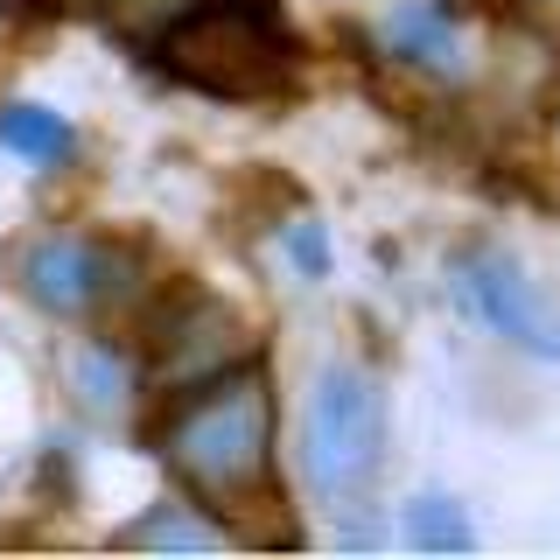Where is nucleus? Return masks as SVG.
Returning a JSON list of instances; mask_svg holds the SVG:
<instances>
[{"instance_id":"6e6552de","label":"nucleus","mask_w":560,"mask_h":560,"mask_svg":"<svg viewBox=\"0 0 560 560\" xmlns=\"http://www.w3.org/2000/svg\"><path fill=\"white\" fill-rule=\"evenodd\" d=\"M393 57H407L434 78H455V57H463V22L442 8V0H413V8L393 14Z\"/></svg>"},{"instance_id":"39448f33","label":"nucleus","mask_w":560,"mask_h":560,"mask_svg":"<svg viewBox=\"0 0 560 560\" xmlns=\"http://www.w3.org/2000/svg\"><path fill=\"white\" fill-rule=\"evenodd\" d=\"M253 323L218 302V294H175V302L148 323V358H140V378L162 385V393H189L203 378H224L238 364H253Z\"/></svg>"},{"instance_id":"0eeeda50","label":"nucleus","mask_w":560,"mask_h":560,"mask_svg":"<svg viewBox=\"0 0 560 560\" xmlns=\"http://www.w3.org/2000/svg\"><path fill=\"white\" fill-rule=\"evenodd\" d=\"M63 378H70V399H78L92 420H119L133 407V393H140V364L127 358V350L98 343V337H84L63 358Z\"/></svg>"},{"instance_id":"f8f14e48","label":"nucleus","mask_w":560,"mask_h":560,"mask_svg":"<svg viewBox=\"0 0 560 560\" xmlns=\"http://www.w3.org/2000/svg\"><path fill=\"white\" fill-rule=\"evenodd\" d=\"M98 8H105V22H113V28L148 35V43H154V35H162L168 22H183L197 0H98Z\"/></svg>"},{"instance_id":"f03ea898","label":"nucleus","mask_w":560,"mask_h":560,"mask_svg":"<svg viewBox=\"0 0 560 560\" xmlns=\"http://www.w3.org/2000/svg\"><path fill=\"white\" fill-rule=\"evenodd\" d=\"M154 57L168 78L197 84L210 98H273L294 70L288 35L259 0H197L183 22L154 35Z\"/></svg>"},{"instance_id":"9b49d317","label":"nucleus","mask_w":560,"mask_h":560,"mask_svg":"<svg viewBox=\"0 0 560 560\" xmlns=\"http://www.w3.org/2000/svg\"><path fill=\"white\" fill-rule=\"evenodd\" d=\"M407 539H413V547H428V553H463L469 547V525H463V512H455L448 498H428V504H413V512H407Z\"/></svg>"},{"instance_id":"7ed1b4c3","label":"nucleus","mask_w":560,"mask_h":560,"mask_svg":"<svg viewBox=\"0 0 560 560\" xmlns=\"http://www.w3.org/2000/svg\"><path fill=\"white\" fill-rule=\"evenodd\" d=\"M385 448V393L358 364H329L308 393L302 420V477L323 504H350L364 483L378 477Z\"/></svg>"},{"instance_id":"ddd939ff","label":"nucleus","mask_w":560,"mask_h":560,"mask_svg":"<svg viewBox=\"0 0 560 560\" xmlns=\"http://www.w3.org/2000/svg\"><path fill=\"white\" fill-rule=\"evenodd\" d=\"M504 8H512L525 28H539V35H560V0H504Z\"/></svg>"},{"instance_id":"4468645a","label":"nucleus","mask_w":560,"mask_h":560,"mask_svg":"<svg viewBox=\"0 0 560 560\" xmlns=\"http://www.w3.org/2000/svg\"><path fill=\"white\" fill-rule=\"evenodd\" d=\"M294 259H302V267H323V232H315V224H308V232H294Z\"/></svg>"},{"instance_id":"20e7f679","label":"nucleus","mask_w":560,"mask_h":560,"mask_svg":"<svg viewBox=\"0 0 560 560\" xmlns=\"http://www.w3.org/2000/svg\"><path fill=\"white\" fill-rule=\"evenodd\" d=\"M8 280L43 315L84 323V315L113 308L133 288V259L113 238H92V232H28L8 253Z\"/></svg>"},{"instance_id":"1a4fd4ad","label":"nucleus","mask_w":560,"mask_h":560,"mask_svg":"<svg viewBox=\"0 0 560 560\" xmlns=\"http://www.w3.org/2000/svg\"><path fill=\"white\" fill-rule=\"evenodd\" d=\"M0 148L22 154L28 168H63L70 154H78V127H70L63 113H49V105H35V98H8L0 105Z\"/></svg>"},{"instance_id":"9d476101","label":"nucleus","mask_w":560,"mask_h":560,"mask_svg":"<svg viewBox=\"0 0 560 560\" xmlns=\"http://www.w3.org/2000/svg\"><path fill=\"white\" fill-rule=\"evenodd\" d=\"M119 547H224V525H210L197 504H154V512H140L127 533H119Z\"/></svg>"},{"instance_id":"423d86ee","label":"nucleus","mask_w":560,"mask_h":560,"mask_svg":"<svg viewBox=\"0 0 560 560\" xmlns=\"http://www.w3.org/2000/svg\"><path fill=\"white\" fill-rule=\"evenodd\" d=\"M455 294L483 329L504 343L533 350V358H560V302L518 267L512 253H463L455 259Z\"/></svg>"},{"instance_id":"f257e3e1","label":"nucleus","mask_w":560,"mask_h":560,"mask_svg":"<svg viewBox=\"0 0 560 560\" xmlns=\"http://www.w3.org/2000/svg\"><path fill=\"white\" fill-rule=\"evenodd\" d=\"M154 455L197 504H253L273 477V385L238 364L175 393L168 420L154 428Z\"/></svg>"}]
</instances>
